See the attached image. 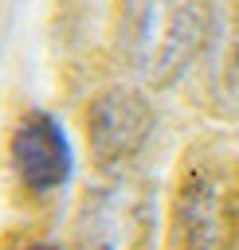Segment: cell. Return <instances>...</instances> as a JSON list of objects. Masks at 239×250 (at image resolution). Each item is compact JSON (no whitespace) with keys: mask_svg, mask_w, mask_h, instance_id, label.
<instances>
[{"mask_svg":"<svg viewBox=\"0 0 239 250\" xmlns=\"http://www.w3.org/2000/svg\"><path fill=\"white\" fill-rule=\"evenodd\" d=\"M212 31L208 0H141L133 16L129 55L149 86H172L200 55Z\"/></svg>","mask_w":239,"mask_h":250,"instance_id":"cell-1","label":"cell"},{"mask_svg":"<svg viewBox=\"0 0 239 250\" xmlns=\"http://www.w3.org/2000/svg\"><path fill=\"white\" fill-rule=\"evenodd\" d=\"M153 133V105L125 86L98 94L86 109V137L102 164H121L141 152Z\"/></svg>","mask_w":239,"mask_h":250,"instance_id":"cell-2","label":"cell"},{"mask_svg":"<svg viewBox=\"0 0 239 250\" xmlns=\"http://www.w3.org/2000/svg\"><path fill=\"white\" fill-rule=\"evenodd\" d=\"M12 168L24 180V188H31L39 195H47V191H55L71 180V172H74L71 141H67L63 125L51 113L35 109L16 125V133H12Z\"/></svg>","mask_w":239,"mask_h":250,"instance_id":"cell-3","label":"cell"},{"mask_svg":"<svg viewBox=\"0 0 239 250\" xmlns=\"http://www.w3.org/2000/svg\"><path fill=\"white\" fill-rule=\"evenodd\" d=\"M180 234L188 250H223V188L212 172H192L180 188Z\"/></svg>","mask_w":239,"mask_h":250,"instance_id":"cell-4","label":"cell"},{"mask_svg":"<svg viewBox=\"0 0 239 250\" xmlns=\"http://www.w3.org/2000/svg\"><path fill=\"white\" fill-rule=\"evenodd\" d=\"M227 98H239V39L227 55Z\"/></svg>","mask_w":239,"mask_h":250,"instance_id":"cell-5","label":"cell"},{"mask_svg":"<svg viewBox=\"0 0 239 250\" xmlns=\"http://www.w3.org/2000/svg\"><path fill=\"white\" fill-rule=\"evenodd\" d=\"M27 250H63V246H51V242H35V246H27Z\"/></svg>","mask_w":239,"mask_h":250,"instance_id":"cell-6","label":"cell"}]
</instances>
